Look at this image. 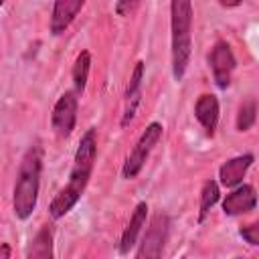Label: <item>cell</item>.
Segmentation results:
<instances>
[{"instance_id":"2","label":"cell","mask_w":259,"mask_h":259,"mask_svg":"<svg viewBox=\"0 0 259 259\" xmlns=\"http://www.w3.org/2000/svg\"><path fill=\"white\" fill-rule=\"evenodd\" d=\"M40 174H42V148L38 144H32L20 160L12 190V210L18 221L30 219L36 208Z\"/></svg>"},{"instance_id":"11","label":"cell","mask_w":259,"mask_h":259,"mask_svg":"<svg viewBox=\"0 0 259 259\" xmlns=\"http://www.w3.org/2000/svg\"><path fill=\"white\" fill-rule=\"evenodd\" d=\"M219 115H221V105H219L217 95H212V93H202V95L196 99V103H194V117H196V121L202 125L204 134H206L208 138H212L214 132H217Z\"/></svg>"},{"instance_id":"15","label":"cell","mask_w":259,"mask_h":259,"mask_svg":"<svg viewBox=\"0 0 259 259\" xmlns=\"http://www.w3.org/2000/svg\"><path fill=\"white\" fill-rule=\"evenodd\" d=\"M89 71H91V53L89 51H81L73 63V71H71V77H73V89L81 95L87 87V79H89Z\"/></svg>"},{"instance_id":"10","label":"cell","mask_w":259,"mask_h":259,"mask_svg":"<svg viewBox=\"0 0 259 259\" xmlns=\"http://www.w3.org/2000/svg\"><path fill=\"white\" fill-rule=\"evenodd\" d=\"M83 6H85V0H55L51 20H49L51 34L61 36L73 24V20L77 18V14L81 12Z\"/></svg>"},{"instance_id":"22","label":"cell","mask_w":259,"mask_h":259,"mask_svg":"<svg viewBox=\"0 0 259 259\" xmlns=\"http://www.w3.org/2000/svg\"><path fill=\"white\" fill-rule=\"evenodd\" d=\"M2 2H6V0H2Z\"/></svg>"},{"instance_id":"7","label":"cell","mask_w":259,"mask_h":259,"mask_svg":"<svg viewBox=\"0 0 259 259\" xmlns=\"http://www.w3.org/2000/svg\"><path fill=\"white\" fill-rule=\"evenodd\" d=\"M208 67L212 73V81L219 89H227L231 85L233 71L237 69V59L227 40H217L208 53Z\"/></svg>"},{"instance_id":"1","label":"cell","mask_w":259,"mask_h":259,"mask_svg":"<svg viewBox=\"0 0 259 259\" xmlns=\"http://www.w3.org/2000/svg\"><path fill=\"white\" fill-rule=\"evenodd\" d=\"M95 158H97V130L89 127V130H85V134L81 136V140L77 144L73 168L69 172L67 184L55 194V198L49 204V214L53 221H59L65 214H69L73 210V206L79 202V198L83 196V192L91 180Z\"/></svg>"},{"instance_id":"18","label":"cell","mask_w":259,"mask_h":259,"mask_svg":"<svg viewBox=\"0 0 259 259\" xmlns=\"http://www.w3.org/2000/svg\"><path fill=\"white\" fill-rule=\"evenodd\" d=\"M239 237H241L247 245H251V247H259V221L241 227V229H239Z\"/></svg>"},{"instance_id":"8","label":"cell","mask_w":259,"mask_h":259,"mask_svg":"<svg viewBox=\"0 0 259 259\" xmlns=\"http://www.w3.org/2000/svg\"><path fill=\"white\" fill-rule=\"evenodd\" d=\"M144 73H146V63L144 61H138L134 65V71L130 75V81H127V87H125V99H123V115H121V127H125L134 117H136V111H138V105L142 101V85H144Z\"/></svg>"},{"instance_id":"6","label":"cell","mask_w":259,"mask_h":259,"mask_svg":"<svg viewBox=\"0 0 259 259\" xmlns=\"http://www.w3.org/2000/svg\"><path fill=\"white\" fill-rule=\"evenodd\" d=\"M77 95L79 93L75 89L73 91H65L57 99V103L53 107V113H51V127L63 140H67L73 134L75 125H77V107H79Z\"/></svg>"},{"instance_id":"16","label":"cell","mask_w":259,"mask_h":259,"mask_svg":"<svg viewBox=\"0 0 259 259\" xmlns=\"http://www.w3.org/2000/svg\"><path fill=\"white\" fill-rule=\"evenodd\" d=\"M221 198V186L217 180H206L200 188V204H198V223H204V219L208 217L210 208L219 202Z\"/></svg>"},{"instance_id":"12","label":"cell","mask_w":259,"mask_h":259,"mask_svg":"<svg viewBox=\"0 0 259 259\" xmlns=\"http://www.w3.org/2000/svg\"><path fill=\"white\" fill-rule=\"evenodd\" d=\"M253 160H255L253 154H241V156H235V158H229L227 162H223L219 168V184L225 188L239 186L243 182L247 170L251 168Z\"/></svg>"},{"instance_id":"19","label":"cell","mask_w":259,"mask_h":259,"mask_svg":"<svg viewBox=\"0 0 259 259\" xmlns=\"http://www.w3.org/2000/svg\"><path fill=\"white\" fill-rule=\"evenodd\" d=\"M140 6V0H117L115 2V14L117 16H130Z\"/></svg>"},{"instance_id":"9","label":"cell","mask_w":259,"mask_h":259,"mask_svg":"<svg viewBox=\"0 0 259 259\" xmlns=\"http://www.w3.org/2000/svg\"><path fill=\"white\" fill-rule=\"evenodd\" d=\"M257 206V190L253 184H239L223 198V212L227 217H239L251 212Z\"/></svg>"},{"instance_id":"14","label":"cell","mask_w":259,"mask_h":259,"mask_svg":"<svg viewBox=\"0 0 259 259\" xmlns=\"http://www.w3.org/2000/svg\"><path fill=\"white\" fill-rule=\"evenodd\" d=\"M53 239H55V229L51 223L42 225L38 229V233L32 237V241L28 243L24 257L26 259H53L55 251H53Z\"/></svg>"},{"instance_id":"13","label":"cell","mask_w":259,"mask_h":259,"mask_svg":"<svg viewBox=\"0 0 259 259\" xmlns=\"http://www.w3.org/2000/svg\"><path fill=\"white\" fill-rule=\"evenodd\" d=\"M146 217H148V202L140 200L136 204V208H134V212H132V217H130V221H127V225L123 229V233H121V239H119V253L121 255H127L134 249V245L138 243L142 227L146 225Z\"/></svg>"},{"instance_id":"3","label":"cell","mask_w":259,"mask_h":259,"mask_svg":"<svg viewBox=\"0 0 259 259\" xmlns=\"http://www.w3.org/2000/svg\"><path fill=\"white\" fill-rule=\"evenodd\" d=\"M172 77L182 81L192 57V0H170Z\"/></svg>"},{"instance_id":"4","label":"cell","mask_w":259,"mask_h":259,"mask_svg":"<svg viewBox=\"0 0 259 259\" xmlns=\"http://www.w3.org/2000/svg\"><path fill=\"white\" fill-rule=\"evenodd\" d=\"M162 134H164V127H162L160 121H152V123L146 125V130L140 134L136 146L132 148V152L127 154V158H125V162L121 166V178L134 180L142 172V168H144L146 160L150 158L152 150L162 140Z\"/></svg>"},{"instance_id":"20","label":"cell","mask_w":259,"mask_h":259,"mask_svg":"<svg viewBox=\"0 0 259 259\" xmlns=\"http://www.w3.org/2000/svg\"><path fill=\"white\" fill-rule=\"evenodd\" d=\"M217 2H219L223 8H237L243 0H217Z\"/></svg>"},{"instance_id":"17","label":"cell","mask_w":259,"mask_h":259,"mask_svg":"<svg viewBox=\"0 0 259 259\" xmlns=\"http://www.w3.org/2000/svg\"><path fill=\"white\" fill-rule=\"evenodd\" d=\"M255 121H257V101L255 99H245L239 105V111H237V119H235L237 132L251 130L255 125Z\"/></svg>"},{"instance_id":"21","label":"cell","mask_w":259,"mask_h":259,"mask_svg":"<svg viewBox=\"0 0 259 259\" xmlns=\"http://www.w3.org/2000/svg\"><path fill=\"white\" fill-rule=\"evenodd\" d=\"M10 255H12V251H10L8 243H2V247H0V259H10Z\"/></svg>"},{"instance_id":"5","label":"cell","mask_w":259,"mask_h":259,"mask_svg":"<svg viewBox=\"0 0 259 259\" xmlns=\"http://www.w3.org/2000/svg\"><path fill=\"white\" fill-rule=\"evenodd\" d=\"M170 217L166 212H156L150 221V227L146 229V235L142 237V243L136 251L138 259H158L162 257V251L170 237Z\"/></svg>"}]
</instances>
